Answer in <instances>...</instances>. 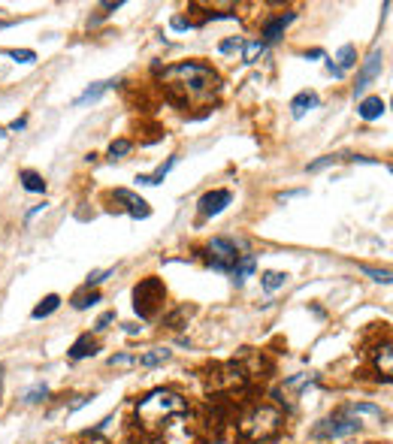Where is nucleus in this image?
<instances>
[{
    "label": "nucleus",
    "instance_id": "1",
    "mask_svg": "<svg viewBox=\"0 0 393 444\" xmlns=\"http://www.w3.org/2000/svg\"><path fill=\"white\" fill-rule=\"evenodd\" d=\"M161 82L166 85V91H170V97L182 106L206 103V100H212V94L218 91V73H215L212 66L197 64V61L166 66L161 73Z\"/></svg>",
    "mask_w": 393,
    "mask_h": 444
},
{
    "label": "nucleus",
    "instance_id": "2",
    "mask_svg": "<svg viewBox=\"0 0 393 444\" xmlns=\"http://www.w3.org/2000/svg\"><path fill=\"white\" fill-rule=\"evenodd\" d=\"M188 411V399L175 390H152L139 399L137 405V420L146 426V429H164L166 420L173 417H182Z\"/></svg>",
    "mask_w": 393,
    "mask_h": 444
},
{
    "label": "nucleus",
    "instance_id": "3",
    "mask_svg": "<svg viewBox=\"0 0 393 444\" xmlns=\"http://www.w3.org/2000/svg\"><path fill=\"white\" fill-rule=\"evenodd\" d=\"M281 423H284V417H281L279 408L261 405V408H254V411L239 423V438L242 441H252V444L254 441H266V438H272V435L281 429Z\"/></svg>",
    "mask_w": 393,
    "mask_h": 444
},
{
    "label": "nucleus",
    "instance_id": "4",
    "mask_svg": "<svg viewBox=\"0 0 393 444\" xmlns=\"http://www.w3.org/2000/svg\"><path fill=\"white\" fill-rule=\"evenodd\" d=\"M164 299H166V287L161 278H142L133 287V308H137V314L142 321H148V317H155L161 312Z\"/></svg>",
    "mask_w": 393,
    "mask_h": 444
},
{
    "label": "nucleus",
    "instance_id": "5",
    "mask_svg": "<svg viewBox=\"0 0 393 444\" xmlns=\"http://www.w3.org/2000/svg\"><path fill=\"white\" fill-rule=\"evenodd\" d=\"M239 257L242 254H239L236 242H230V239H212L206 245V260L215 272H233V266H236Z\"/></svg>",
    "mask_w": 393,
    "mask_h": 444
},
{
    "label": "nucleus",
    "instance_id": "6",
    "mask_svg": "<svg viewBox=\"0 0 393 444\" xmlns=\"http://www.w3.org/2000/svg\"><path fill=\"white\" fill-rule=\"evenodd\" d=\"M357 429H360V420H354L351 414L339 411L327 417V420H321V426L315 429V435H327V438H345V435H354Z\"/></svg>",
    "mask_w": 393,
    "mask_h": 444
},
{
    "label": "nucleus",
    "instance_id": "7",
    "mask_svg": "<svg viewBox=\"0 0 393 444\" xmlns=\"http://www.w3.org/2000/svg\"><path fill=\"white\" fill-rule=\"evenodd\" d=\"M381 61H384V55L375 48V52L366 57L363 66H360V76H357V85H354V94H363L366 85H369L372 79H378L381 76Z\"/></svg>",
    "mask_w": 393,
    "mask_h": 444
},
{
    "label": "nucleus",
    "instance_id": "8",
    "mask_svg": "<svg viewBox=\"0 0 393 444\" xmlns=\"http://www.w3.org/2000/svg\"><path fill=\"white\" fill-rule=\"evenodd\" d=\"M230 203H233L230 190H209V194L200 197V212H203L206 217H212V215H221Z\"/></svg>",
    "mask_w": 393,
    "mask_h": 444
},
{
    "label": "nucleus",
    "instance_id": "9",
    "mask_svg": "<svg viewBox=\"0 0 393 444\" xmlns=\"http://www.w3.org/2000/svg\"><path fill=\"white\" fill-rule=\"evenodd\" d=\"M294 19H297V12H284V15H275V19H270V21L263 24V39H261V43H275V39L284 33V28H288Z\"/></svg>",
    "mask_w": 393,
    "mask_h": 444
},
{
    "label": "nucleus",
    "instance_id": "10",
    "mask_svg": "<svg viewBox=\"0 0 393 444\" xmlns=\"http://www.w3.org/2000/svg\"><path fill=\"white\" fill-rule=\"evenodd\" d=\"M115 199H124V203H128V215L130 217H148L152 215V206L146 203V199L142 197H137V194H130V190H115Z\"/></svg>",
    "mask_w": 393,
    "mask_h": 444
},
{
    "label": "nucleus",
    "instance_id": "11",
    "mask_svg": "<svg viewBox=\"0 0 393 444\" xmlns=\"http://www.w3.org/2000/svg\"><path fill=\"white\" fill-rule=\"evenodd\" d=\"M317 103H321V100H317L315 91H303V94H297L290 100V112H294V118H303L308 109H315Z\"/></svg>",
    "mask_w": 393,
    "mask_h": 444
},
{
    "label": "nucleus",
    "instance_id": "12",
    "mask_svg": "<svg viewBox=\"0 0 393 444\" xmlns=\"http://www.w3.org/2000/svg\"><path fill=\"white\" fill-rule=\"evenodd\" d=\"M357 115H360L363 121H375L384 115V100L381 97H366L360 100V106H357Z\"/></svg>",
    "mask_w": 393,
    "mask_h": 444
},
{
    "label": "nucleus",
    "instance_id": "13",
    "mask_svg": "<svg viewBox=\"0 0 393 444\" xmlns=\"http://www.w3.org/2000/svg\"><path fill=\"white\" fill-rule=\"evenodd\" d=\"M97 354V341L91 339V336H79L76 341H73V348H70V359H85V357H94Z\"/></svg>",
    "mask_w": 393,
    "mask_h": 444
},
{
    "label": "nucleus",
    "instance_id": "14",
    "mask_svg": "<svg viewBox=\"0 0 393 444\" xmlns=\"http://www.w3.org/2000/svg\"><path fill=\"white\" fill-rule=\"evenodd\" d=\"M19 181H21V188L28 190V194H43V190H46V179L40 172H33V170H21L19 172Z\"/></svg>",
    "mask_w": 393,
    "mask_h": 444
},
{
    "label": "nucleus",
    "instance_id": "15",
    "mask_svg": "<svg viewBox=\"0 0 393 444\" xmlns=\"http://www.w3.org/2000/svg\"><path fill=\"white\" fill-rule=\"evenodd\" d=\"M175 163H179V154H173L166 163H161V166H157V170H155L152 175H137V181H139V184H161V181L166 179V175H170V170H173Z\"/></svg>",
    "mask_w": 393,
    "mask_h": 444
},
{
    "label": "nucleus",
    "instance_id": "16",
    "mask_svg": "<svg viewBox=\"0 0 393 444\" xmlns=\"http://www.w3.org/2000/svg\"><path fill=\"white\" fill-rule=\"evenodd\" d=\"M112 85H119V82H94L91 88H85V94H79L76 97V106H85V103H94V100H100V94H106Z\"/></svg>",
    "mask_w": 393,
    "mask_h": 444
},
{
    "label": "nucleus",
    "instance_id": "17",
    "mask_svg": "<svg viewBox=\"0 0 393 444\" xmlns=\"http://www.w3.org/2000/svg\"><path fill=\"white\" fill-rule=\"evenodd\" d=\"M58 308H61V296H58V293H49V296L43 299V303H40V305L30 312V317H33V321H43V317L55 314Z\"/></svg>",
    "mask_w": 393,
    "mask_h": 444
},
{
    "label": "nucleus",
    "instance_id": "18",
    "mask_svg": "<svg viewBox=\"0 0 393 444\" xmlns=\"http://www.w3.org/2000/svg\"><path fill=\"white\" fill-rule=\"evenodd\" d=\"M254 266H257V260H254L252 254H242L239 260H236V266H233V272H230V275H233V281L242 284V281L248 278V275L254 272Z\"/></svg>",
    "mask_w": 393,
    "mask_h": 444
},
{
    "label": "nucleus",
    "instance_id": "19",
    "mask_svg": "<svg viewBox=\"0 0 393 444\" xmlns=\"http://www.w3.org/2000/svg\"><path fill=\"white\" fill-rule=\"evenodd\" d=\"M333 64H336V66H339V73L345 76L351 66L357 64V48H354V46H342V48H339V55L333 57Z\"/></svg>",
    "mask_w": 393,
    "mask_h": 444
},
{
    "label": "nucleus",
    "instance_id": "20",
    "mask_svg": "<svg viewBox=\"0 0 393 444\" xmlns=\"http://www.w3.org/2000/svg\"><path fill=\"white\" fill-rule=\"evenodd\" d=\"M170 359V350L166 348H155V350H148V354H142L139 357V366H146V368H152V366H161Z\"/></svg>",
    "mask_w": 393,
    "mask_h": 444
},
{
    "label": "nucleus",
    "instance_id": "21",
    "mask_svg": "<svg viewBox=\"0 0 393 444\" xmlns=\"http://www.w3.org/2000/svg\"><path fill=\"white\" fill-rule=\"evenodd\" d=\"M345 414H351V417L366 414V417H375V420H384V411H381V408L366 405V402H357V405H348V408H345Z\"/></svg>",
    "mask_w": 393,
    "mask_h": 444
},
{
    "label": "nucleus",
    "instance_id": "22",
    "mask_svg": "<svg viewBox=\"0 0 393 444\" xmlns=\"http://www.w3.org/2000/svg\"><path fill=\"white\" fill-rule=\"evenodd\" d=\"M284 281H288V275L284 272H263L261 275V284H263V290L266 293H272V290H279V287H284Z\"/></svg>",
    "mask_w": 393,
    "mask_h": 444
},
{
    "label": "nucleus",
    "instance_id": "23",
    "mask_svg": "<svg viewBox=\"0 0 393 444\" xmlns=\"http://www.w3.org/2000/svg\"><path fill=\"white\" fill-rule=\"evenodd\" d=\"M242 48H245V52H242V61H245V64H254L257 57L266 52V43H261V39H252V43H242Z\"/></svg>",
    "mask_w": 393,
    "mask_h": 444
},
{
    "label": "nucleus",
    "instance_id": "24",
    "mask_svg": "<svg viewBox=\"0 0 393 444\" xmlns=\"http://www.w3.org/2000/svg\"><path fill=\"white\" fill-rule=\"evenodd\" d=\"M375 366H378L384 375H390V341H384V345L375 350Z\"/></svg>",
    "mask_w": 393,
    "mask_h": 444
},
{
    "label": "nucleus",
    "instance_id": "25",
    "mask_svg": "<svg viewBox=\"0 0 393 444\" xmlns=\"http://www.w3.org/2000/svg\"><path fill=\"white\" fill-rule=\"evenodd\" d=\"M46 399H49L46 384H37V387H30L28 393H24V402H28V405H37V402H46Z\"/></svg>",
    "mask_w": 393,
    "mask_h": 444
},
{
    "label": "nucleus",
    "instance_id": "26",
    "mask_svg": "<svg viewBox=\"0 0 393 444\" xmlns=\"http://www.w3.org/2000/svg\"><path fill=\"white\" fill-rule=\"evenodd\" d=\"M94 303H100V293L97 290H91V293H79L76 299H73V308H88V305H94Z\"/></svg>",
    "mask_w": 393,
    "mask_h": 444
},
{
    "label": "nucleus",
    "instance_id": "27",
    "mask_svg": "<svg viewBox=\"0 0 393 444\" xmlns=\"http://www.w3.org/2000/svg\"><path fill=\"white\" fill-rule=\"evenodd\" d=\"M6 55H10L12 61H19V64H33L37 61V52H30V48H10Z\"/></svg>",
    "mask_w": 393,
    "mask_h": 444
},
{
    "label": "nucleus",
    "instance_id": "28",
    "mask_svg": "<svg viewBox=\"0 0 393 444\" xmlns=\"http://www.w3.org/2000/svg\"><path fill=\"white\" fill-rule=\"evenodd\" d=\"M128 152H130V142L128 139H115L112 145H110V157H112V161H115V157H124Z\"/></svg>",
    "mask_w": 393,
    "mask_h": 444
},
{
    "label": "nucleus",
    "instance_id": "29",
    "mask_svg": "<svg viewBox=\"0 0 393 444\" xmlns=\"http://www.w3.org/2000/svg\"><path fill=\"white\" fill-rule=\"evenodd\" d=\"M363 272L372 275V281H378V284H390V272L387 269H372V266H363Z\"/></svg>",
    "mask_w": 393,
    "mask_h": 444
},
{
    "label": "nucleus",
    "instance_id": "30",
    "mask_svg": "<svg viewBox=\"0 0 393 444\" xmlns=\"http://www.w3.org/2000/svg\"><path fill=\"white\" fill-rule=\"evenodd\" d=\"M330 163H336V157H333V154H327V157H317V161H315V163H308L306 170H308V172H321V170H327Z\"/></svg>",
    "mask_w": 393,
    "mask_h": 444
},
{
    "label": "nucleus",
    "instance_id": "31",
    "mask_svg": "<svg viewBox=\"0 0 393 444\" xmlns=\"http://www.w3.org/2000/svg\"><path fill=\"white\" fill-rule=\"evenodd\" d=\"M315 381V375H297V378H290L284 387L288 390H299V387H306V384H312Z\"/></svg>",
    "mask_w": 393,
    "mask_h": 444
},
{
    "label": "nucleus",
    "instance_id": "32",
    "mask_svg": "<svg viewBox=\"0 0 393 444\" xmlns=\"http://www.w3.org/2000/svg\"><path fill=\"white\" fill-rule=\"evenodd\" d=\"M112 272H115V269H103V272H91L88 278H85V284H88V287H94V284H100V281H106V278H110Z\"/></svg>",
    "mask_w": 393,
    "mask_h": 444
},
{
    "label": "nucleus",
    "instance_id": "33",
    "mask_svg": "<svg viewBox=\"0 0 393 444\" xmlns=\"http://www.w3.org/2000/svg\"><path fill=\"white\" fill-rule=\"evenodd\" d=\"M110 323H115V312H103L97 317V330L103 332V330H110Z\"/></svg>",
    "mask_w": 393,
    "mask_h": 444
},
{
    "label": "nucleus",
    "instance_id": "34",
    "mask_svg": "<svg viewBox=\"0 0 393 444\" xmlns=\"http://www.w3.org/2000/svg\"><path fill=\"white\" fill-rule=\"evenodd\" d=\"M239 46H242V39H236V37H230V39H224V43H221L218 48H221V52H224V55H230V52H233V48H239Z\"/></svg>",
    "mask_w": 393,
    "mask_h": 444
},
{
    "label": "nucleus",
    "instance_id": "35",
    "mask_svg": "<svg viewBox=\"0 0 393 444\" xmlns=\"http://www.w3.org/2000/svg\"><path fill=\"white\" fill-rule=\"evenodd\" d=\"M130 363H133V357H130V354H119V357H110V366H112V368H115V366L121 368V366H130Z\"/></svg>",
    "mask_w": 393,
    "mask_h": 444
},
{
    "label": "nucleus",
    "instance_id": "36",
    "mask_svg": "<svg viewBox=\"0 0 393 444\" xmlns=\"http://www.w3.org/2000/svg\"><path fill=\"white\" fill-rule=\"evenodd\" d=\"M170 24H173V30H188V28H191V21H188V19H182V15H175V19H173Z\"/></svg>",
    "mask_w": 393,
    "mask_h": 444
},
{
    "label": "nucleus",
    "instance_id": "37",
    "mask_svg": "<svg viewBox=\"0 0 393 444\" xmlns=\"http://www.w3.org/2000/svg\"><path fill=\"white\" fill-rule=\"evenodd\" d=\"M88 399H91V396H79V399H76V402H73V405H70V408H67V414H73V411H79V408H82V405H88Z\"/></svg>",
    "mask_w": 393,
    "mask_h": 444
},
{
    "label": "nucleus",
    "instance_id": "38",
    "mask_svg": "<svg viewBox=\"0 0 393 444\" xmlns=\"http://www.w3.org/2000/svg\"><path fill=\"white\" fill-rule=\"evenodd\" d=\"M124 332H128V336H137L139 326H137V323H128V326H124Z\"/></svg>",
    "mask_w": 393,
    "mask_h": 444
},
{
    "label": "nucleus",
    "instance_id": "39",
    "mask_svg": "<svg viewBox=\"0 0 393 444\" xmlns=\"http://www.w3.org/2000/svg\"><path fill=\"white\" fill-rule=\"evenodd\" d=\"M24 124H28V121L19 118V121H12V124H10V130H24Z\"/></svg>",
    "mask_w": 393,
    "mask_h": 444
},
{
    "label": "nucleus",
    "instance_id": "40",
    "mask_svg": "<svg viewBox=\"0 0 393 444\" xmlns=\"http://www.w3.org/2000/svg\"><path fill=\"white\" fill-rule=\"evenodd\" d=\"M306 57H324L321 48H312V52H306Z\"/></svg>",
    "mask_w": 393,
    "mask_h": 444
}]
</instances>
